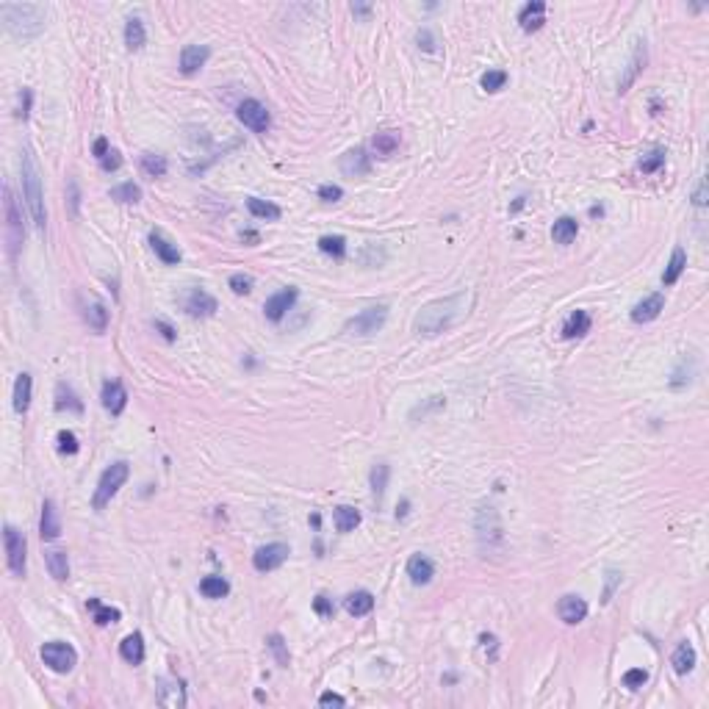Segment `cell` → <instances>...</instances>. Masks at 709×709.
<instances>
[{
    "label": "cell",
    "mask_w": 709,
    "mask_h": 709,
    "mask_svg": "<svg viewBox=\"0 0 709 709\" xmlns=\"http://www.w3.org/2000/svg\"><path fill=\"white\" fill-rule=\"evenodd\" d=\"M466 316V294H452V297H441L427 302L418 313H416V333L418 336H441L449 327H454L460 319Z\"/></svg>",
    "instance_id": "obj_1"
},
{
    "label": "cell",
    "mask_w": 709,
    "mask_h": 709,
    "mask_svg": "<svg viewBox=\"0 0 709 709\" xmlns=\"http://www.w3.org/2000/svg\"><path fill=\"white\" fill-rule=\"evenodd\" d=\"M0 17L8 34L17 39H34L44 28V6L39 3H0Z\"/></svg>",
    "instance_id": "obj_2"
},
{
    "label": "cell",
    "mask_w": 709,
    "mask_h": 709,
    "mask_svg": "<svg viewBox=\"0 0 709 709\" xmlns=\"http://www.w3.org/2000/svg\"><path fill=\"white\" fill-rule=\"evenodd\" d=\"M20 175H23V194H25V202H28L31 219H34V224H37V230H44L47 214H44L42 181H39V169H37V161H34V152H31L28 147L20 152Z\"/></svg>",
    "instance_id": "obj_3"
},
{
    "label": "cell",
    "mask_w": 709,
    "mask_h": 709,
    "mask_svg": "<svg viewBox=\"0 0 709 709\" xmlns=\"http://www.w3.org/2000/svg\"><path fill=\"white\" fill-rule=\"evenodd\" d=\"M474 529H477V543H480V552H483L485 557L487 555L502 552V546H504V526H502V519H499L496 507L483 504V507L477 510Z\"/></svg>",
    "instance_id": "obj_4"
},
{
    "label": "cell",
    "mask_w": 709,
    "mask_h": 709,
    "mask_svg": "<svg viewBox=\"0 0 709 709\" xmlns=\"http://www.w3.org/2000/svg\"><path fill=\"white\" fill-rule=\"evenodd\" d=\"M3 214H6V241H8V258L17 261V253L23 247V238H25V227H23V214H20V205H17V197L11 186L6 183L3 186Z\"/></svg>",
    "instance_id": "obj_5"
},
{
    "label": "cell",
    "mask_w": 709,
    "mask_h": 709,
    "mask_svg": "<svg viewBox=\"0 0 709 709\" xmlns=\"http://www.w3.org/2000/svg\"><path fill=\"white\" fill-rule=\"evenodd\" d=\"M128 477H131V466L125 463V460H119V463H111L103 474H100V483H97V490H95V499H92V504H95V510H103L109 502H111L114 496L119 493V487L128 483Z\"/></svg>",
    "instance_id": "obj_6"
},
{
    "label": "cell",
    "mask_w": 709,
    "mask_h": 709,
    "mask_svg": "<svg viewBox=\"0 0 709 709\" xmlns=\"http://www.w3.org/2000/svg\"><path fill=\"white\" fill-rule=\"evenodd\" d=\"M385 322H388V305H369V308H363L358 316H352L344 325V333L358 338L374 336L377 330H382Z\"/></svg>",
    "instance_id": "obj_7"
},
{
    "label": "cell",
    "mask_w": 709,
    "mask_h": 709,
    "mask_svg": "<svg viewBox=\"0 0 709 709\" xmlns=\"http://www.w3.org/2000/svg\"><path fill=\"white\" fill-rule=\"evenodd\" d=\"M42 662L53 673H70L78 665V651H75L70 643L53 640V643L42 646Z\"/></svg>",
    "instance_id": "obj_8"
},
{
    "label": "cell",
    "mask_w": 709,
    "mask_h": 709,
    "mask_svg": "<svg viewBox=\"0 0 709 709\" xmlns=\"http://www.w3.org/2000/svg\"><path fill=\"white\" fill-rule=\"evenodd\" d=\"M3 543H6V562L14 576H25V538L14 526L3 529Z\"/></svg>",
    "instance_id": "obj_9"
},
{
    "label": "cell",
    "mask_w": 709,
    "mask_h": 709,
    "mask_svg": "<svg viewBox=\"0 0 709 709\" xmlns=\"http://www.w3.org/2000/svg\"><path fill=\"white\" fill-rule=\"evenodd\" d=\"M236 116H238V122H241L244 128H250L253 133H266V131L272 128V116L266 111V106L258 103V100H244V103H238Z\"/></svg>",
    "instance_id": "obj_10"
},
{
    "label": "cell",
    "mask_w": 709,
    "mask_h": 709,
    "mask_svg": "<svg viewBox=\"0 0 709 709\" xmlns=\"http://www.w3.org/2000/svg\"><path fill=\"white\" fill-rule=\"evenodd\" d=\"M289 555H291V549H289L286 543H266V546H261V549L253 555V565H255V571L269 574V571L280 568L283 562L289 560Z\"/></svg>",
    "instance_id": "obj_11"
},
{
    "label": "cell",
    "mask_w": 709,
    "mask_h": 709,
    "mask_svg": "<svg viewBox=\"0 0 709 709\" xmlns=\"http://www.w3.org/2000/svg\"><path fill=\"white\" fill-rule=\"evenodd\" d=\"M646 61H648V50H646V42H643V39H637V42H635V50H632V59H629L626 70H624L621 80H618V92H621V95H626V92L632 89V83L637 80V75L646 70Z\"/></svg>",
    "instance_id": "obj_12"
},
{
    "label": "cell",
    "mask_w": 709,
    "mask_h": 709,
    "mask_svg": "<svg viewBox=\"0 0 709 709\" xmlns=\"http://www.w3.org/2000/svg\"><path fill=\"white\" fill-rule=\"evenodd\" d=\"M299 291L297 289H283V291H277V294H272V297L266 299V305H263V313H266V319L269 322H280L291 308H294V302H297Z\"/></svg>",
    "instance_id": "obj_13"
},
{
    "label": "cell",
    "mask_w": 709,
    "mask_h": 709,
    "mask_svg": "<svg viewBox=\"0 0 709 709\" xmlns=\"http://www.w3.org/2000/svg\"><path fill=\"white\" fill-rule=\"evenodd\" d=\"M183 308H186L188 316L200 319V316H214L217 308H219V302L211 297L208 291H202V289H191L186 294V299H183Z\"/></svg>",
    "instance_id": "obj_14"
},
{
    "label": "cell",
    "mask_w": 709,
    "mask_h": 709,
    "mask_svg": "<svg viewBox=\"0 0 709 709\" xmlns=\"http://www.w3.org/2000/svg\"><path fill=\"white\" fill-rule=\"evenodd\" d=\"M158 704L166 709H183L186 707V690L183 681L178 679H161L158 681Z\"/></svg>",
    "instance_id": "obj_15"
},
{
    "label": "cell",
    "mask_w": 709,
    "mask_h": 709,
    "mask_svg": "<svg viewBox=\"0 0 709 709\" xmlns=\"http://www.w3.org/2000/svg\"><path fill=\"white\" fill-rule=\"evenodd\" d=\"M341 172L344 175H349V178H363V175H369V169H372V161H369V155H366V150L363 147H355L349 150V152H344L341 155Z\"/></svg>",
    "instance_id": "obj_16"
},
{
    "label": "cell",
    "mask_w": 709,
    "mask_h": 709,
    "mask_svg": "<svg viewBox=\"0 0 709 709\" xmlns=\"http://www.w3.org/2000/svg\"><path fill=\"white\" fill-rule=\"evenodd\" d=\"M208 56H211V47H208V44H186V47L181 50V73L183 75L200 73V70L205 67Z\"/></svg>",
    "instance_id": "obj_17"
},
{
    "label": "cell",
    "mask_w": 709,
    "mask_h": 709,
    "mask_svg": "<svg viewBox=\"0 0 709 709\" xmlns=\"http://www.w3.org/2000/svg\"><path fill=\"white\" fill-rule=\"evenodd\" d=\"M103 408L111 413V416H119V413L125 411V405H128V391H125V385L119 382V380H109L106 385H103Z\"/></svg>",
    "instance_id": "obj_18"
},
{
    "label": "cell",
    "mask_w": 709,
    "mask_h": 709,
    "mask_svg": "<svg viewBox=\"0 0 709 709\" xmlns=\"http://www.w3.org/2000/svg\"><path fill=\"white\" fill-rule=\"evenodd\" d=\"M557 612L565 624H582L588 618V601L582 596H562L560 604H557Z\"/></svg>",
    "instance_id": "obj_19"
},
{
    "label": "cell",
    "mask_w": 709,
    "mask_h": 709,
    "mask_svg": "<svg viewBox=\"0 0 709 709\" xmlns=\"http://www.w3.org/2000/svg\"><path fill=\"white\" fill-rule=\"evenodd\" d=\"M662 310H665V297L662 294H651V297H646L643 302H637L635 308H632V322H637V325L654 322Z\"/></svg>",
    "instance_id": "obj_20"
},
{
    "label": "cell",
    "mask_w": 709,
    "mask_h": 709,
    "mask_svg": "<svg viewBox=\"0 0 709 709\" xmlns=\"http://www.w3.org/2000/svg\"><path fill=\"white\" fill-rule=\"evenodd\" d=\"M519 23L523 31H538L546 23V3L543 0H532L519 11Z\"/></svg>",
    "instance_id": "obj_21"
},
{
    "label": "cell",
    "mask_w": 709,
    "mask_h": 709,
    "mask_svg": "<svg viewBox=\"0 0 709 709\" xmlns=\"http://www.w3.org/2000/svg\"><path fill=\"white\" fill-rule=\"evenodd\" d=\"M39 535H42V540H56V538L61 535L59 510H56V504H53L50 499L42 504V523H39Z\"/></svg>",
    "instance_id": "obj_22"
},
{
    "label": "cell",
    "mask_w": 709,
    "mask_h": 709,
    "mask_svg": "<svg viewBox=\"0 0 709 709\" xmlns=\"http://www.w3.org/2000/svg\"><path fill=\"white\" fill-rule=\"evenodd\" d=\"M408 576H411L413 585H427L435 576V565L424 555H413L411 560H408Z\"/></svg>",
    "instance_id": "obj_23"
},
{
    "label": "cell",
    "mask_w": 709,
    "mask_h": 709,
    "mask_svg": "<svg viewBox=\"0 0 709 709\" xmlns=\"http://www.w3.org/2000/svg\"><path fill=\"white\" fill-rule=\"evenodd\" d=\"M150 244H152V250H155V255L161 258L164 263H169V266H175V263H181V250H178V244H172L169 238H164L161 233H150Z\"/></svg>",
    "instance_id": "obj_24"
},
{
    "label": "cell",
    "mask_w": 709,
    "mask_h": 709,
    "mask_svg": "<svg viewBox=\"0 0 709 709\" xmlns=\"http://www.w3.org/2000/svg\"><path fill=\"white\" fill-rule=\"evenodd\" d=\"M119 654H122V660H125V662L139 665V662L145 660V637L139 635V632L128 635L122 643H119Z\"/></svg>",
    "instance_id": "obj_25"
},
{
    "label": "cell",
    "mask_w": 709,
    "mask_h": 709,
    "mask_svg": "<svg viewBox=\"0 0 709 709\" xmlns=\"http://www.w3.org/2000/svg\"><path fill=\"white\" fill-rule=\"evenodd\" d=\"M83 319H86V325H89L95 333H106V327H109V310H106V305L97 302V299H92V302L83 308Z\"/></svg>",
    "instance_id": "obj_26"
},
{
    "label": "cell",
    "mask_w": 709,
    "mask_h": 709,
    "mask_svg": "<svg viewBox=\"0 0 709 709\" xmlns=\"http://www.w3.org/2000/svg\"><path fill=\"white\" fill-rule=\"evenodd\" d=\"M44 560H47V571H50L53 579H59V582H67V579H70V560H67V552L50 549V552H44Z\"/></svg>",
    "instance_id": "obj_27"
},
{
    "label": "cell",
    "mask_w": 709,
    "mask_h": 709,
    "mask_svg": "<svg viewBox=\"0 0 709 709\" xmlns=\"http://www.w3.org/2000/svg\"><path fill=\"white\" fill-rule=\"evenodd\" d=\"M31 388H34L31 374L23 372L17 377V382H14V411L20 413V416H25L28 408H31Z\"/></svg>",
    "instance_id": "obj_28"
},
{
    "label": "cell",
    "mask_w": 709,
    "mask_h": 709,
    "mask_svg": "<svg viewBox=\"0 0 709 709\" xmlns=\"http://www.w3.org/2000/svg\"><path fill=\"white\" fill-rule=\"evenodd\" d=\"M344 607H346V612L355 615V618L369 615L374 610V596L369 590H355V593H349V596L344 598Z\"/></svg>",
    "instance_id": "obj_29"
},
{
    "label": "cell",
    "mask_w": 709,
    "mask_h": 709,
    "mask_svg": "<svg viewBox=\"0 0 709 709\" xmlns=\"http://www.w3.org/2000/svg\"><path fill=\"white\" fill-rule=\"evenodd\" d=\"M588 333H590V316L585 310H574L562 325V338H582Z\"/></svg>",
    "instance_id": "obj_30"
},
{
    "label": "cell",
    "mask_w": 709,
    "mask_h": 709,
    "mask_svg": "<svg viewBox=\"0 0 709 709\" xmlns=\"http://www.w3.org/2000/svg\"><path fill=\"white\" fill-rule=\"evenodd\" d=\"M671 665H673V671L681 673V676L696 668V648H693L687 640L676 646V651H673V657H671Z\"/></svg>",
    "instance_id": "obj_31"
},
{
    "label": "cell",
    "mask_w": 709,
    "mask_h": 709,
    "mask_svg": "<svg viewBox=\"0 0 709 709\" xmlns=\"http://www.w3.org/2000/svg\"><path fill=\"white\" fill-rule=\"evenodd\" d=\"M56 411L83 413V402L78 399L73 385H67V382H59V385H56Z\"/></svg>",
    "instance_id": "obj_32"
},
{
    "label": "cell",
    "mask_w": 709,
    "mask_h": 709,
    "mask_svg": "<svg viewBox=\"0 0 709 709\" xmlns=\"http://www.w3.org/2000/svg\"><path fill=\"white\" fill-rule=\"evenodd\" d=\"M145 42H147L145 23H142L139 17H131V20L125 23V44H128V50H142Z\"/></svg>",
    "instance_id": "obj_33"
},
{
    "label": "cell",
    "mask_w": 709,
    "mask_h": 709,
    "mask_svg": "<svg viewBox=\"0 0 709 709\" xmlns=\"http://www.w3.org/2000/svg\"><path fill=\"white\" fill-rule=\"evenodd\" d=\"M247 208H250V214H253L255 219H266V222H277V219H280V208H277L274 202H269V200L250 197V200H247Z\"/></svg>",
    "instance_id": "obj_34"
},
{
    "label": "cell",
    "mask_w": 709,
    "mask_h": 709,
    "mask_svg": "<svg viewBox=\"0 0 709 709\" xmlns=\"http://www.w3.org/2000/svg\"><path fill=\"white\" fill-rule=\"evenodd\" d=\"M684 266H687V253L681 250V247H676L671 255V261L665 266V272H662V283L665 286H673L679 277H681V272H684Z\"/></svg>",
    "instance_id": "obj_35"
},
{
    "label": "cell",
    "mask_w": 709,
    "mask_h": 709,
    "mask_svg": "<svg viewBox=\"0 0 709 709\" xmlns=\"http://www.w3.org/2000/svg\"><path fill=\"white\" fill-rule=\"evenodd\" d=\"M333 521H336L338 532H352L360 523V513L355 507H349V504H341V507L333 510Z\"/></svg>",
    "instance_id": "obj_36"
},
{
    "label": "cell",
    "mask_w": 709,
    "mask_h": 709,
    "mask_svg": "<svg viewBox=\"0 0 709 709\" xmlns=\"http://www.w3.org/2000/svg\"><path fill=\"white\" fill-rule=\"evenodd\" d=\"M576 233H579V224H576V219H571V217H562L552 227V236H555L557 244H571L576 238Z\"/></svg>",
    "instance_id": "obj_37"
},
{
    "label": "cell",
    "mask_w": 709,
    "mask_h": 709,
    "mask_svg": "<svg viewBox=\"0 0 709 709\" xmlns=\"http://www.w3.org/2000/svg\"><path fill=\"white\" fill-rule=\"evenodd\" d=\"M396 150H399V133H396V131H382V133L374 136V152H377V155L388 158V155H394Z\"/></svg>",
    "instance_id": "obj_38"
},
{
    "label": "cell",
    "mask_w": 709,
    "mask_h": 709,
    "mask_svg": "<svg viewBox=\"0 0 709 709\" xmlns=\"http://www.w3.org/2000/svg\"><path fill=\"white\" fill-rule=\"evenodd\" d=\"M86 607L95 612V624H97V626H109V624H116V621H119V610H116V607H103L97 598H89Z\"/></svg>",
    "instance_id": "obj_39"
},
{
    "label": "cell",
    "mask_w": 709,
    "mask_h": 709,
    "mask_svg": "<svg viewBox=\"0 0 709 709\" xmlns=\"http://www.w3.org/2000/svg\"><path fill=\"white\" fill-rule=\"evenodd\" d=\"M200 593L205 598H224L230 593V585H227V579H222V576H205L200 582Z\"/></svg>",
    "instance_id": "obj_40"
},
{
    "label": "cell",
    "mask_w": 709,
    "mask_h": 709,
    "mask_svg": "<svg viewBox=\"0 0 709 709\" xmlns=\"http://www.w3.org/2000/svg\"><path fill=\"white\" fill-rule=\"evenodd\" d=\"M111 200H116V202H128V205H136V202L142 200V188L136 186L133 181L119 183V186L111 188Z\"/></svg>",
    "instance_id": "obj_41"
},
{
    "label": "cell",
    "mask_w": 709,
    "mask_h": 709,
    "mask_svg": "<svg viewBox=\"0 0 709 709\" xmlns=\"http://www.w3.org/2000/svg\"><path fill=\"white\" fill-rule=\"evenodd\" d=\"M166 158L164 155H155V152H145L142 155V169L147 172L150 178H164L166 175Z\"/></svg>",
    "instance_id": "obj_42"
},
{
    "label": "cell",
    "mask_w": 709,
    "mask_h": 709,
    "mask_svg": "<svg viewBox=\"0 0 709 709\" xmlns=\"http://www.w3.org/2000/svg\"><path fill=\"white\" fill-rule=\"evenodd\" d=\"M319 250H322L325 255L344 258V253H346V238H344V236H322V238H319Z\"/></svg>",
    "instance_id": "obj_43"
},
{
    "label": "cell",
    "mask_w": 709,
    "mask_h": 709,
    "mask_svg": "<svg viewBox=\"0 0 709 709\" xmlns=\"http://www.w3.org/2000/svg\"><path fill=\"white\" fill-rule=\"evenodd\" d=\"M388 477H391V468L385 463H377L372 468V493L377 499H382V493L388 487Z\"/></svg>",
    "instance_id": "obj_44"
},
{
    "label": "cell",
    "mask_w": 709,
    "mask_h": 709,
    "mask_svg": "<svg viewBox=\"0 0 709 709\" xmlns=\"http://www.w3.org/2000/svg\"><path fill=\"white\" fill-rule=\"evenodd\" d=\"M444 405H447V399H444V396H430V399H427V402H421V405H416V408H413V413H411V421H418V418H421V421H424V418H427V416H430V413L441 411V408H444Z\"/></svg>",
    "instance_id": "obj_45"
},
{
    "label": "cell",
    "mask_w": 709,
    "mask_h": 709,
    "mask_svg": "<svg viewBox=\"0 0 709 709\" xmlns=\"http://www.w3.org/2000/svg\"><path fill=\"white\" fill-rule=\"evenodd\" d=\"M665 155H668V152H665L662 147H657V150H651V152H646V155L640 158V169H643V172H657V169H660V166L665 164Z\"/></svg>",
    "instance_id": "obj_46"
},
{
    "label": "cell",
    "mask_w": 709,
    "mask_h": 709,
    "mask_svg": "<svg viewBox=\"0 0 709 709\" xmlns=\"http://www.w3.org/2000/svg\"><path fill=\"white\" fill-rule=\"evenodd\" d=\"M480 83H483L485 92H499V89H504V83H507V73H504V70H487Z\"/></svg>",
    "instance_id": "obj_47"
},
{
    "label": "cell",
    "mask_w": 709,
    "mask_h": 709,
    "mask_svg": "<svg viewBox=\"0 0 709 709\" xmlns=\"http://www.w3.org/2000/svg\"><path fill=\"white\" fill-rule=\"evenodd\" d=\"M78 438H75V432H70V430H61L59 432V452L61 454H75L78 452Z\"/></svg>",
    "instance_id": "obj_48"
},
{
    "label": "cell",
    "mask_w": 709,
    "mask_h": 709,
    "mask_svg": "<svg viewBox=\"0 0 709 709\" xmlns=\"http://www.w3.org/2000/svg\"><path fill=\"white\" fill-rule=\"evenodd\" d=\"M646 681H648V673L643 671V668H635V671L624 673V684H626L629 690H640Z\"/></svg>",
    "instance_id": "obj_49"
},
{
    "label": "cell",
    "mask_w": 709,
    "mask_h": 709,
    "mask_svg": "<svg viewBox=\"0 0 709 709\" xmlns=\"http://www.w3.org/2000/svg\"><path fill=\"white\" fill-rule=\"evenodd\" d=\"M230 289H233V294H250L253 291V277L250 274H233Z\"/></svg>",
    "instance_id": "obj_50"
},
{
    "label": "cell",
    "mask_w": 709,
    "mask_h": 709,
    "mask_svg": "<svg viewBox=\"0 0 709 709\" xmlns=\"http://www.w3.org/2000/svg\"><path fill=\"white\" fill-rule=\"evenodd\" d=\"M100 166H103V172H116V169L122 166V155H119L116 150H109V152L100 158Z\"/></svg>",
    "instance_id": "obj_51"
},
{
    "label": "cell",
    "mask_w": 709,
    "mask_h": 709,
    "mask_svg": "<svg viewBox=\"0 0 709 709\" xmlns=\"http://www.w3.org/2000/svg\"><path fill=\"white\" fill-rule=\"evenodd\" d=\"M618 585H621V574H618V571H607V588H604V596H601L604 604L612 598V593H615Z\"/></svg>",
    "instance_id": "obj_52"
},
{
    "label": "cell",
    "mask_w": 709,
    "mask_h": 709,
    "mask_svg": "<svg viewBox=\"0 0 709 709\" xmlns=\"http://www.w3.org/2000/svg\"><path fill=\"white\" fill-rule=\"evenodd\" d=\"M319 197H322L325 202H338V200L344 197V191H341V186H333V183H325V186L319 188Z\"/></svg>",
    "instance_id": "obj_53"
},
{
    "label": "cell",
    "mask_w": 709,
    "mask_h": 709,
    "mask_svg": "<svg viewBox=\"0 0 709 709\" xmlns=\"http://www.w3.org/2000/svg\"><path fill=\"white\" fill-rule=\"evenodd\" d=\"M269 646L274 648V654H277V662H280V665H289V654L283 651V637H280V635H272V637H269Z\"/></svg>",
    "instance_id": "obj_54"
},
{
    "label": "cell",
    "mask_w": 709,
    "mask_h": 709,
    "mask_svg": "<svg viewBox=\"0 0 709 709\" xmlns=\"http://www.w3.org/2000/svg\"><path fill=\"white\" fill-rule=\"evenodd\" d=\"M313 610L322 615V618H330L333 615V601L327 596H316V601H313Z\"/></svg>",
    "instance_id": "obj_55"
},
{
    "label": "cell",
    "mask_w": 709,
    "mask_h": 709,
    "mask_svg": "<svg viewBox=\"0 0 709 709\" xmlns=\"http://www.w3.org/2000/svg\"><path fill=\"white\" fill-rule=\"evenodd\" d=\"M152 327H155V330H158L161 336L166 338V341H175V338H178V336H175V327H172V325H166L164 319H155V322H152Z\"/></svg>",
    "instance_id": "obj_56"
},
{
    "label": "cell",
    "mask_w": 709,
    "mask_h": 709,
    "mask_svg": "<svg viewBox=\"0 0 709 709\" xmlns=\"http://www.w3.org/2000/svg\"><path fill=\"white\" fill-rule=\"evenodd\" d=\"M319 704H322V707H344V704H346V698H344V696H338V693H325V696L319 698Z\"/></svg>",
    "instance_id": "obj_57"
},
{
    "label": "cell",
    "mask_w": 709,
    "mask_h": 709,
    "mask_svg": "<svg viewBox=\"0 0 709 709\" xmlns=\"http://www.w3.org/2000/svg\"><path fill=\"white\" fill-rule=\"evenodd\" d=\"M693 202L701 208V205H707V181L701 178L698 181V188H696V194H693Z\"/></svg>",
    "instance_id": "obj_58"
},
{
    "label": "cell",
    "mask_w": 709,
    "mask_h": 709,
    "mask_svg": "<svg viewBox=\"0 0 709 709\" xmlns=\"http://www.w3.org/2000/svg\"><path fill=\"white\" fill-rule=\"evenodd\" d=\"M28 106H31V92L28 89H23V95H20V111H17V116H28Z\"/></svg>",
    "instance_id": "obj_59"
},
{
    "label": "cell",
    "mask_w": 709,
    "mask_h": 709,
    "mask_svg": "<svg viewBox=\"0 0 709 709\" xmlns=\"http://www.w3.org/2000/svg\"><path fill=\"white\" fill-rule=\"evenodd\" d=\"M418 44L424 47V50H435V39H432V34L424 28V31H418Z\"/></svg>",
    "instance_id": "obj_60"
},
{
    "label": "cell",
    "mask_w": 709,
    "mask_h": 709,
    "mask_svg": "<svg viewBox=\"0 0 709 709\" xmlns=\"http://www.w3.org/2000/svg\"><path fill=\"white\" fill-rule=\"evenodd\" d=\"M352 14H358V17H369V14H372V6H369V3H352Z\"/></svg>",
    "instance_id": "obj_61"
},
{
    "label": "cell",
    "mask_w": 709,
    "mask_h": 709,
    "mask_svg": "<svg viewBox=\"0 0 709 709\" xmlns=\"http://www.w3.org/2000/svg\"><path fill=\"white\" fill-rule=\"evenodd\" d=\"M109 150L111 147H109V142H106V139H97V142H95V155H97V158H103Z\"/></svg>",
    "instance_id": "obj_62"
}]
</instances>
